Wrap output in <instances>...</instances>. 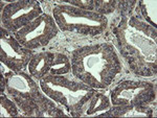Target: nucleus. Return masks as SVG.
Instances as JSON below:
<instances>
[{"label":"nucleus","instance_id":"1","mask_svg":"<svg viewBox=\"0 0 157 118\" xmlns=\"http://www.w3.org/2000/svg\"><path fill=\"white\" fill-rule=\"evenodd\" d=\"M118 48L130 69L139 76L156 75L157 31L138 15L123 16L113 29Z\"/></svg>","mask_w":157,"mask_h":118},{"label":"nucleus","instance_id":"2","mask_svg":"<svg viewBox=\"0 0 157 118\" xmlns=\"http://www.w3.org/2000/svg\"><path fill=\"white\" fill-rule=\"evenodd\" d=\"M70 62L73 76L95 90L111 86L124 70L118 51L107 42L78 47Z\"/></svg>","mask_w":157,"mask_h":118},{"label":"nucleus","instance_id":"3","mask_svg":"<svg viewBox=\"0 0 157 118\" xmlns=\"http://www.w3.org/2000/svg\"><path fill=\"white\" fill-rule=\"evenodd\" d=\"M39 86L45 96L62 106L70 116H75L97 91L84 83L73 81L64 75L47 74L39 81Z\"/></svg>","mask_w":157,"mask_h":118},{"label":"nucleus","instance_id":"4","mask_svg":"<svg viewBox=\"0 0 157 118\" xmlns=\"http://www.w3.org/2000/svg\"><path fill=\"white\" fill-rule=\"evenodd\" d=\"M52 17L61 31L83 36H97L106 31L108 18L100 13L87 11L58 1L52 6Z\"/></svg>","mask_w":157,"mask_h":118},{"label":"nucleus","instance_id":"5","mask_svg":"<svg viewBox=\"0 0 157 118\" xmlns=\"http://www.w3.org/2000/svg\"><path fill=\"white\" fill-rule=\"evenodd\" d=\"M2 84L6 85V92L11 98L22 111L26 112L27 115H32V111L37 113L40 106L46 99L44 98L45 94L43 92L39 93V87L37 86L36 79L22 71H11L4 81L2 79Z\"/></svg>","mask_w":157,"mask_h":118},{"label":"nucleus","instance_id":"6","mask_svg":"<svg viewBox=\"0 0 157 118\" xmlns=\"http://www.w3.org/2000/svg\"><path fill=\"white\" fill-rule=\"evenodd\" d=\"M59 32V26L52 15H40L29 24L14 34L22 46L34 50L48 45Z\"/></svg>","mask_w":157,"mask_h":118},{"label":"nucleus","instance_id":"7","mask_svg":"<svg viewBox=\"0 0 157 118\" xmlns=\"http://www.w3.org/2000/svg\"><path fill=\"white\" fill-rule=\"evenodd\" d=\"M112 106L149 105L155 99V86L143 79H125L110 91Z\"/></svg>","mask_w":157,"mask_h":118},{"label":"nucleus","instance_id":"8","mask_svg":"<svg viewBox=\"0 0 157 118\" xmlns=\"http://www.w3.org/2000/svg\"><path fill=\"white\" fill-rule=\"evenodd\" d=\"M43 14L40 3L35 0H16L1 7V25L10 32H16Z\"/></svg>","mask_w":157,"mask_h":118},{"label":"nucleus","instance_id":"9","mask_svg":"<svg viewBox=\"0 0 157 118\" xmlns=\"http://www.w3.org/2000/svg\"><path fill=\"white\" fill-rule=\"evenodd\" d=\"M33 54L32 50L22 46L15 36L2 27L0 36V60L2 64L14 72L22 71L27 68Z\"/></svg>","mask_w":157,"mask_h":118},{"label":"nucleus","instance_id":"10","mask_svg":"<svg viewBox=\"0 0 157 118\" xmlns=\"http://www.w3.org/2000/svg\"><path fill=\"white\" fill-rule=\"evenodd\" d=\"M112 110L113 106L111 104L110 96L95 91V93L85 102L84 106L75 113L73 117H110L112 115Z\"/></svg>","mask_w":157,"mask_h":118},{"label":"nucleus","instance_id":"11","mask_svg":"<svg viewBox=\"0 0 157 118\" xmlns=\"http://www.w3.org/2000/svg\"><path fill=\"white\" fill-rule=\"evenodd\" d=\"M54 57L55 52L49 51H41L33 54L27 65V70L30 76L34 77L36 81H40L48 74L52 69Z\"/></svg>","mask_w":157,"mask_h":118},{"label":"nucleus","instance_id":"12","mask_svg":"<svg viewBox=\"0 0 157 118\" xmlns=\"http://www.w3.org/2000/svg\"><path fill=\"white\" fill-rule=\"evenodd\" d=\"M140 17L153 27L157 26V1L156 0H143L138 3Z\"/></svg>","mask_w":157,"mask_h":118},{"label":"nucleus","instance_id":"13","mask_svg":"<svg viewBox=\"0 0 157 118\" xmlns=\"http://www.w3.org/2000/svg\"><path fill=\"white\" fill-rule=\"evenodd\" d=\"M71 72V62L66 54L61 52H55L54 62L48 74L52 75H65Z\"/></svg>","mask_w":157,"mask_h":118},{"label":"nucleus","instance_id":"14","mask_svg":"<svg viewBox=\"0 0 157 118\" xmlns=\"http://www.w3.org/2000/svg\"><path fill=\"white\" fill-rule=\"evenodd\" d=\"M0 116L1 117H13L18 116L19 110L16 106V102L12 98H9L6 94L1 93L0 97Z\"/></svg>","mask_w":157,"mask_h":118},{"label":"nucleus","instance_id":"15","mask_svg":"<svg viewBox=\"0 0 157 118\" xmlns=\"http://www.w3.org/2000/svg\"><path fill=\"white\" fill-rule=\"evenodd\" d=\"M116 6V1H102V0H98L95 1V12L100 13L105 16L106 14L114 11Z\"/></svg>","mask_w":157,"mask_h":118},{"label":"nucleus","instance_id":"16","mask_svg":"<svg viewBox=\"0 0 157 118\" xmlns=\"http://www.w3.org/2000/svg\"><path fill=\"white\" fill-rule=\"evenodd\" d=\"M60 1L63 2V3L69 4V6L80 7V9H83L95 12V1H93V0H88V1H78V0H60Z\"/></svg>","mask_w":157,"mask_h":118}]
</instances>
